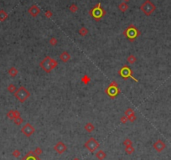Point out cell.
Returning a JSON list of instances; mask_svg holds the SVG:
<instances>
[{
	"mask_svg": "<svg viewBox=\"0 0 171 160\" xmlns=\"http://www.w3.org/2000/svg\"><path fill=\"white\" fill-rule=\"evenodd\" d=\"M89 33V31H88V29H86V27H82L80 29H79V34H80L81 36H86V34Z\"/></svg>",
	"mask_w": 171,
	"mask_h": 160,
	"instance_id": "obj_21",
	"label": "cell"
},
{
	"mask_svg": "<svg viewBox=\"0 0 171 160\" xmlns=\"http://www.w3.org/2000/svg\"><path fill=\"white\" fill-rule=\"evenodd\" d=\"M140 10L146 15V16H150L156 10V6L153 2L150 0H146L145 2L141 4Z\"/></svg>",
	"mask_w": 171,
	"mask_h": 160,
	"instance_id": "obj_2",
	"label": "cell"
},
{
	"mask_svg": "<svg viewBox=\"0 0 171 160\" xmlns=\"http://www.w3.org/2000/svg\"><path fill=\"white\" fill-rule=\"evenodd\" d=\"M20 154H21V153H20V151H19V149H15V150L12 153V155H13L14 157H15V158H19V156H20Z\"/></svg>",
	"mask_w": 171,
	"mask_h": 160,
	"instance_id": "obj_32",
	"label": "cell"
},
{
	"mask_svg": "<svg viewBox=\"0 0 171 160\" xmlns=\"http://www.w3.org/2000/svg\"><path fill=\"white\" fill-rule=\"evenodd\" d=\"M7 117L9 119H11V120H14V110H10L9 112H8Z\"/></svg>",
	"mask_w": 171,
	"mask_h": 160,
	"instance_id": "obj_25",
	"label": "cell"
},
{
	"mask_svg": "<svg viewBox=\"0 0 171 160\" xmlns=\"http://www.w3.org/2000/svg\"><path fill=\"white\" fill-rule=\"evenodd\" d=\"M58 44V40L56 38H55V37H52V38H50V45H52V46H56Z\"/></svg>",
	"mask_w": 171,
	"mask_h": 160,
	"instance_id": "obj_26",
	"label": "cell"
},
{
	"mask_svg": "<svg viewBox=\"0 0 171 160\" xmlns=\"http://www.w3.org/2000/svg\"><path fill=\"white\" fill-rule=\"evenodd\" d=\"M34 153L35 155L40 156V155H41V154L43 153V150H42V149H41V147H37L36 148H35V150L34 151Z\"/></svg>",
	"mask_w": 171,
	"mask_h": 160,
	"instance_id": "obj_28",
	"label": "cell"
},
{
	"mask_svg": "<svg viewBox=\"0 0 171 160\" xmlns=\"http://www.w3.org/2000/svg\"><path fill=\"white\" fill-rule=\"evenodd\" d=\"M105 92L107 93V95L112 99H114L116 96L120 93V90L118 88V85L116 81H112L110 83V85L108 86L107 89H106Z\"/></svg>",
	"mask_w": 171,
	"mask_h": 160,
	"instance_id": "obj_6",
	"label": "cell"
},
{
	"mask_svg": "<svg viewBox=\"0 0 171 160\" xmlns=\"http://www.w3.org/2000/svg\"><path fill=\"white\" fill-rule=\"evenodd\" d=\"M128 4L127 3H125V2H123V3H121L120 4L118 5V9L120 11H122L123 13H124V12H126L127 10L128 9Z\"/></svg>",
	"mask_w": 171,
	"mask_h": 160,
	"instance_id": "obj_17",
	"label": "cell"
},
{
	"mask_svg": "<svg viewBox=\"0 0 171 160\" xmlns=\"http://www.w3.org/2000/svg\"><path fill=\"white\" fill-rule=\"evenodd\" d=\"M120 121H121L122 123L124 124V123H126V122H128V117H127L126 116L124 115V116H123V117H121V119H120Z\"/></svg>",
	"mask_w": 171,
	"mask_h": 160,
	"instance_id": "obj_34",
	"label": "cell"
},
{
	"mask_svg": "<svg viewBox=\"0 0 171 160\" xmlns=\"http://www.w3.org/2000/svg\"><path fill=\"white\" fill-rule=\"evenodd\" d=\"M128 121H130L131 122H134L135 120H136V116H135V113H133V114H132V115H130V116H128Z\"/></svg>",
	"mask_w": 171,
	"mask_h": 160,
	"instance_id": "obj_31",
	"label": "cell"
},
{
	"mask_svg": "<svg viewBox=\"0 0 171 160\" xmlns=\"http://www.w3.org/2000/svg\"><path fill=\"white\" fill-rule=\"evenodd\" d=\"M8 75H9L11 77H15L18 75V74H19V71H18V69H17L16 67L13 66V67H11L9 70H8Z\"/></svg>",
	"mask_w": 171,
	"mask_h": 160,
	"instance_id": "obj_15",
	"label": "cell"
},
{
	"mask_svg": "<svg viewBox=\"0 0 171 160\" xmlns=\"http://www.w3.org/2000/svg\"><path fill=\"white\" fill-rule=\"evenodd\" d=\"M8 91H9L10 93H14L15 91H17V88L15 87V85L14 84H10V85L8 86Z\"/></svg>",
	"mask_w": 171,
	"mask_h": 160,
	"instance_id": "obj_22",
	"label": "cell"
},
{
	"mask_svg": "<svg viewBox=\"0 0 171 160\" xmlns=\"http://www.w3.org/2000/svg\"><path fill=\"white\" fill-rule=\"evenodd\" d=\"M60 59H61V60L62 62L66 63L70 60V54L67 51H63L62 53L60 54Z\"/></svg>",
	"mask_w": 171,
	"mask_h": 160,
	"instance_id": "obj_13",
	"label": "cell"
},
{
	"mask_svg": "<svg viewBox=\"0 0 171 160\" xmlns=\"http://www.w3.org/2000/svg\"><path fill=\"white\" fill-rule=\"evenodd\" d=\"M58 66V62L55 59L50 57V56H46L44 58L40 63V66L44 71L46 73H50L53 70L55 69Z\"/></svg>",
	"mask_w": 171,
	"mask_h": 160,
	"instance_id": "obj_1",
	"label": "cell"
},
{
	"mask_svg": "<svg viewBox=\"0 0 171 160\" xmlns=\"http://www.w3.org/2000/svg\"><path fill=\"white\" fill-rule=\"evenodd\" d=\"M123 1H124V2H125V3H128V2H129V1H130V0H123Z\"/></svg>",
	"mask_w": 171,
	"mask_h": 160,
	"instance_id": "obj_36",
	"label": "cell"
},
{
	"mask_svg": "<svg viewBox=\"0 0 171 160\" xmlns=\"http://www.w3.org/2000/svg\"><path fill=\"white\" fill-rule=\"evenodd\" d=\"M89 13L93 19H95L96 21H98L103 18L107 13H106V11L104 10V8L101 7V3H97L94 8L90 10Z\"/></svg>",
	"mask_w": 171,
	"mask_h": 160,
	"instance_id": "obj_3",
	"label": "cell"
},
{
	"mask_svg": "<svg viewBox=\"0 0 171 160\" xmlns=\"http://www.w3.org/2000/svg\"><path fill=\"white\" fill-rule=\"evenodd\" d=\"M69 9H70V11L71 12V13H76L77 10H78V7H77L76 4H75V3H72L71 5L70 6V8H69Z\"/></svg>",
	"mask_w": 171,
	"mask_h": 160,
	"instance_id": "obj_23",
	"label": "cell"
},
{
	"mask_svg": "<svg viewBox=\"0 0 171 160\" xmlns=\"http://www.w3.org/2000/svg\"><path fill=\"white\" fill-rule=\"evenodd\" d=\"M123 34L124 36H126L128 40H130V41H133L137 36L140 34V32L138 31V29L135 27L134 25H129L124 31H123Z\"/></svg>",
	"mask_w": 171,
	"mask_h": 160,
	"instance_id": "obj_5",
	"label": "cell"
},
{
	"mask_svg": "<svg viewBox=\"0 0 171 160\" xmlns=\"http://www.w3.org/2000/svg\"><path fill=\"white\" fill-rule=\"evenodd\" d=\"M133 113H135V112H134V111H133V109H132V108H128L126 111H125L124 115L126 116V117H128V116H130V115H132V114H133Z\"/></svg>",
	"mask_w": 171,
	"mask_h": 160,
	"instance_id": "obj_29",
	"label": "cell"
},
{
	"mask_svg": "<svg viewBox=\"0 0 171 160\" xmlns=\"http://www.w3.org/2000/svg\"><path fill=\"white\" fill-rule=\"evenodd\" d=\"M121 160H123V159H121Z\"/></svg>",
	"mask_w": 171,
	"mask_h": 160,
	"instance_id": "obj_37",
	"label": "cell"
},
{
	"mask_svg": "<svg viewBox=\"0 0 171 160\" xmlns=\"http://www.w3.org/2000/svg\"><path fill=\"white\" fill-rule=\"evenodd\" d=\"M8 15L5 10H3V9L0 10V21H1V22L5 21L7 19H8Z\"/></svg>",
	"mask_w": 171,
	"mask_h": 160,
	"instance_id": "obj_18",
	"label": "cell"
},
{
	"mask_svg": "<svg viewBox=\"0 0 171 160\" xmlns=\"http://www.w3.org/2000/svg\"><path fill=\"white\" fill-rule=\"evenodd\" d=\"M153 147H154V148L158 153H161L165 149V147H166V144L162 141V140L159 139V140H157V141L154 142Z\"/></svg>",
	"mask_w": 171,
	"mask_h": 160,
	"instance_id": "obj_11",
	"label": "cell"
},
{
	"mask_svg": "<svg viewBox=\"0 0 171 160\" xmlns=\"http://www.w3.org/2000/svg\"><path fill=\"white\" fill-rule=\"evenodd\" d=\"M118 74H119L120 75H121L122 77H123V79L132 78V79H133V80H134V81L137 82V79L133 77V71H132V70L130 69V68L128 67V66H123V67H122V69L118 71Z\"/></svg>",
	"mask_w": 171,
	"mask_h": 160,
	"instance_id": "obj_8",
	"label": "cell"
},
{
	"mask_svg": "<svg viewBox=\"0 0 171 160\" xmlns=\"http://www.w3.org/2000/svg\"><path fill=\"white\" fill-rule=\"evenodd\" d=\"M84 128H85V130L86 132H88V133H92L95 130V126L91 123V122H87V123L85 125Z\"/></svg>",
	"mask_w": 171,
	"mask_h": 160,
	"instance_id": "obj_16",
	"label": "cell"
},
{
	"mask_svg": "<svg viewBox=\"0 0 171 160\" xmlns=\"http://www.w3.org/2000/svg\"><path fill=\"white\" fill-rule=\"evenodd\" d=\"M127 60H128V62L129 63V64L133 65L137 61V58H136V56L133 55V54H130V55L128 57V59H127Z\"/></svg>",
	"mask_w": 171,
	"mask_h": 160,
	"instance_id": "obj_20",
	"label": "cell"
},
{
	"mask_svg": "<svg viewBox=\"0 0 171 160\" xmlns=\"http://www.w3.org/2000/svg\"><path fill=\"white\" fill-rule=\"evenodd\" d=\"M84 147H85L90 153H93L96 152L98 147H100V143L97 142V140L95 138H90L89 139L84 143Z\"/></svg>",
	"mask_w": 171,
	"mask_h": 160,
	"instance_id": "obj_7",
	"label": "cell"
},
{
	"mask_svg": "<svg viewBox=\"0 0 171 160\" xmlns=\"http://www.w3.org/2000/svg\"><path fill=\"white\" fill-rule=\"evenodd\" d=\"M21 133L26 137V138H30L33 134L35 133V128L33 125H31L29 122H27L21 127Z\"/></svg>",
	"mask_w": 171,
	"mask_h": 160,
	"instance_id": "obj_9",
	"label": "cell"
},
{
	"mask_svg": "<svg viewBox=\"0 0 171 160\" xmlns=\"http://www.w3.org/2000/svg\"><path fill=\"white\" fill-rule=\"evenodd\" d=\"M45 16L46 17L47 19H50V18H51V17L53 16L52 12L50 11V10H47V11H45Z\"/></svg>",
	"mask_w": 171,
	"mask_h": 160,
	"instance_id": "obj_33",
	"label": "cell"
},
{
	"mask_svg": "<svg viewBox=\"0 0 171 160\" xmlns=\"http://www.w3.org/2000/svg\"><path fill=\"white\" fill-rule=\"evenodd\" d=\"M123 145H124L125 147H127V146L133 145V141H132L131 139H129V138H126V139L123 141Z\"/></svg>",
	"mask_w": 171,
	"mask_h": 160,
	"instance_id": "obj_30",
	"label": "cell"
},
{
	"mask_svg": "<svg viewBox=\"0 0 171 160\" xmlns=\"http://www.w3.org/2000/svg\"><path fill=\"white\" fill-rule=\"evenodd\" d=\"M125 152H126L128 155H131V154H133V153L135 152V148L133 147V145L127 146V147H125Z\"/></svg>",
	"mask_w": 171,
	"mask_h": 160,
	"instance_id": "obj_19",
	"label": "cell"
},
{
	"mask_svg": "<svg viewBox=\"0 0 171 160\" xmlns=\"http://www.w3.org/2000/svg\"><path fill=\"white\" fill-rule=\"evenodd\" d=\"M82 81L83 82L85 85H87L88 83H89L90 81H91V78H90L89 76H88L87 75H85L82 78Z\"/></svg>",
	"mask_w": 171,
	"mask_h": 160,
	"instance_id": "obj_24",
	"label": "cell"
},
{
	"mask_svg": "<svg viewBox=\"0 0 171 160\" xmlns=\"http://www.w3.org/2000/svg\"><path fill=\"white\" fill-rule=\"evenodd\" d=\"M96 158L98 160H104L107 158V154H106V153L104 152L103 150H98L96 152Z\"/></svg>",
	"mask_w": 171,
	"mask_h": 160,
	"instance_id": "obj_14",
	"label": "cell"
},
{
	"mask_svg": "<svg viewBox=\"0 0 171 160\" xmlns=\"http://www.w3.org/2000/svg\"><path fill=\"white\" fill-rule=\"evenodd\" d=\"M54 150L57 153L59 154H62L64 153L66 151V149H67V147H66V145L62 141H59L57 142V143L55 144V145L54 146Z\"/></svg>",
	"mask_w": 171,
	"mask_h": 160,
	"instance_id": "obj_10",
	"label": "cell"
},
{
	"mask_svg": "<svg viewBox=\"0 0 171 160\" xmlns=\"http://www.w3.org/2000/svg\"><path fill=\"white\" fill-rule=\"evenodd\" d=\"M72 160H80V159H79V158H74Z\"/></svg>",
	"mask_w": 171,
	"mask_h": 160,
	"instance_id": "obj_35",
	"label": "cell"
},
{
	"mask_svg": "<svg viewBox=\"0 0 171 160\" xmlns=\"http://www.w3.org/2000/svg\"><path fill=\"white\" fill-rule=\"evenodd\" d=\"M14 123L18 125V126H19V125H21L24 122V119L22 118L21 117H18V118H15L14 120Z\"/></svg>",
	"mask_w": 171,
	"mask_h": 160,
	"instance_id": "obj_27",
	"label": "cell"
},
{
	"mask_svg": "<svg viewBox=\"0 0 171 160\" xmlns=\"http://www.w3.org/2000/svg\"><path fill=\"white\" fill-rule=\"evenodd\" d=\"M28 12H29V15H30L31 17H33V18H35V17H37L39 14H40V8H39L37 5H32V6L29 7V8L28 9Z\"/></svg>",
	"mask_w": 171,
	"mask_h": 160,
	"instance_id": "obj_12",
	"label": "cell"
},
{
	"mask_svg": "<svg viewBox=\"0 0 171 160\" xmlns=\"http://www.w3.org/2000/svg\"><path fill=\"white\" fill-rule=\"evenodd\" d=\"M14 95L18 101L23 103L30 96V92L24 87H20L19 89H17V91H15Z\"/></svg>",
	"mask_w": 171,
	"mask_h": 160,
	"instance_id": "obj_4",
	"label": "cell"
}]
</instances>
